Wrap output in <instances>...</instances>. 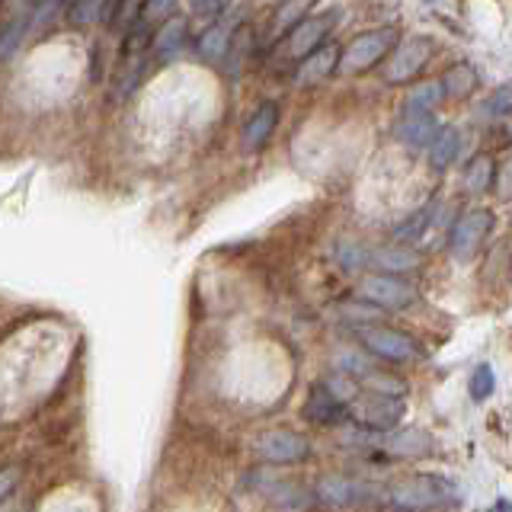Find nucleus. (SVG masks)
I'll return each mask as SVG.
<instances>
[{"label":"nucleus","instance_id":"7ed1b4c3","mask_svg":"<svg viewBox=\"0 0 512 512\" xmlns=\"http://www.w3.org/2000/svg\"><path fill=\"white\" fill-rule=\"evenodd\" d=\"M359 340L372 356H378L384 362H413L423 356L420 343H416L410 333H400V330L365 327V330H359Z\"/></svg>","mask_w":512,"mask_h":512},{"label":"nucleus","instance_id":"a878e982","mask_svg":"<svg viewBox=\"0 0 512 512\" xmlns=\"http://www.w3.org/2000/svg\"><path fill=\"white\" fill-rule=\"evenodd\" d=\"M144 45H151V29H148V20H138L135 26H128L125 32V58H135L144 52Z\"/></svg>","mask_w":512,"mask_h":512},{"label":"nucleus","instance_id":"1a4fd4ad","mask_svg":"<svg viewBox=\"0 0 512 512\" xmlns=\"http://www.w3.org/2000/svg\"><path fill=\"white\" fill-rule=\"evenodd\" d=\"M327 29H330L327 16H308V20H298L295 29L288 32V39H285V52L292 58L304 61L320 48V42H324V36H327Z\"/></svg>","mask_w":512,"mask_h":512},{"label":"nucleus","instance_id":"473e14b6","mask_svg":"<svg viewBox=\"0 0 512 512\" xmlns=\"http://www.w3.org/2000/svg\"><path fill=\"white\" fill-rule=\"evenodd\" d=\"M144 10H148V13H160V16H164V13H170V10H173V4H148V7H144Z\"/></svg>","mask_w":512,"mask_h":512},{"label":"nucleus","instance_id":"2f4dec72","mask_svg":"<svg viewBox=\"0 0 512 512\" xmlns=\"http://www.w3.org/2000/svg\"><path fill=\"white\" fill-rule=\"evenodd\" d=\"M484 512H512V503L509 500H496L490 509H484Z\"/></svg>","mask_w":512,"mask_h":512},{"label":"nucleus","instance_id":"412c9836","mask_svg":"<svg viewBox=\"0 0 512 512\" xmlns=\"http://www.w3.org/2000/svg\"><path fill=\"white\" fill-rule=\"evenodd\" d=\"M493 176H496L493 160L487 154H480V157L471 160L468 170H464V186H468L471 192H487L490 183H493Z\"/></svg>","mask_w":512,"mask_h":512},{"label":"nucleus","instance_id":"f3484780","mask_svg":"<svg viewBox=\"0 0 512 512\" xmlns=\"http://www.w3.org/2000/svg\"><path fill=\"white\" fill-rule=\"evenodd\" d=\"M26 32H29V16H7V20L0 23V64H7L20 52Z\"/></svg>","mask_w":512,"mask_h":512},{"label":"nucleus","instance_id":"6e6552de","mask_svg":"<svg viewBox=\"0 0 512 512\" xmlns=\"http://www.w3.org/2000/svg\"><path fill=\"white\" fill-rule=\"evenodd\" d=\"M356 413L375 429H394L400 420H404V400L388 391H375V394H365L356 400Z\"/></svg>","mask_w":512,"mask_h":512},{"label":"nucleus","instance_id":"b1692460","mask_svg":"<svg viewBox=\"0 0 512 512\" xmlns=\"http://www.w3.org/2000/svg\"><path fill=\"white\" fill-rule=\"evenodd\" d=\"M468 391L474 400H487L493 391H496V375H493V368L487 362H480L474 372H471V381H468Z\"/></svg>","mask_w":512,"mask_h":512},{"label":"nucleus","instance_id":"6ab92c4d","mask_svg":"<svg viewBox=\"0 0 512 512\" xmlns=\"http://www.w3.org/2000/svg\"><path fill=\"white\" fill-rule=\"evenodd\" d=\"M436 208H439V202H429L423 208H416V212L397 228V240H400V244H413V240H420L429 231L432 218H436Z\"/></svg>","mask_w":512,"mask_h":512},{"label":"nucleus","instance_id":"9d476101","mask_svg":"<svg viewBox=\"0 0 512 512\" xmlns=\"http://www.w3.org/2000/svg\"><path fill=\"white\" fill-rule=\"evenodd\" d=\"M442 125L436 119V112H413L407 109L404 119L397 122V135L400 141L413 144V148H432V141L439 138Z\"/></svg>","mask_w":512,"mask_h":512},{"label":"nucleus","instance_id":"4468645a","mask_svg":"<svg viewBox=\"0 0 512 512\" xmlns=\"http://www.w3.org/2000/svg\"><path fill=\"white\" fill-rule=\"evenodd\" d=\"M320 500L330 503V506H349V503H359L362 500V484L356 480H346V477H324L317 484Z\"/></svg>","mask_w":512,"mask_h":512},{"label":"nucleus","instance_id":"f03ea898","mask_svg":"<svg viewBox=\"0 0 512 512\" xmlns=\"http://www.w3.org/2000/svg\"><path fill=\"white\" fill-rule=\"evenodd\" d=\"M394 42H397L394 29H368V32H359V36L343 48L340 71L359 74V71L375 68V64L384 55H388V48H394Z\"/></svg>","mask_w":512,"mask_h":512},{"label":"nucleus","instance_id":"7c9ffc66","mask_svg":"<svg viewBox=\"0 0 512 512\" xmlns=\"http://www.w3.org/2000/svg\"><path fill=\"white\" fill-rule=\"evenodd\" d=\"M13 484H16V468H0V500L13 490Z\"/></svg>","mask_w":512,"mask_h":512},{"label":"nucleus","instance_id":"ddd939ff","mask_svg":"<svg viewBox=\"0 0 512 512\" xmlns=\"http://www.w3.org/2000/svg\"><path fill=\"white\" fill-rule=\"evenodd\" d=\"M276 125H279V106L276 103H263L244 125V144L250 151L263 148V144L272 138V132H276Z\"/></svg>","mask_w":512,"mask_h":512},{"label":"nucleus","instance_id":"c85d7f7f","mask_svg":"<svg viewBox=\"0 0 512 512\" xmlns=\"http://www.w3.org/2000/svg\"><path fill=\"white\" fill-rule=\"evenodd\" d=\"M500 196L512 199V160H506L503 170H500Z\"/></svg>","mask_w":512,"mask_h":512},{"label":"nucleus","instance_id":"20e7f679","mask_svg":"<svg viewBox=\"0 0 512 512\" xmlns=\"http://www.w3.org/2000/svg\"><path fill=\"white\" fill-rule=\"evenodd\" d=\"M490 228H493V215L487 212V208H474V212L461 215L452 228V237H448V247H452L455 260L468 263L471 256L484 247Z\"/></svg>","mask_w":512,"mask_h":512},{"label":"nucleus","instance_id":"dca6fc26","mask_svg":"<svg viewBox=\"0 0 512 512\" xmlns=\"http://www.w3.org/2000/svg\"><path fill=\"white\" fill-rule=\"evenodd\" d=\"M458 151H461V132H458L455 125H445L442 132H439V138L432 141V148H429V164L436 167V170L452 167Z\"/></svg>","mask_w":512,"mask_h":512},{"label":"nucleus","instance_id":"a211bd4d","mask_svg":"<svg viewBox=\"0 0 512 512\" xmlns=\"http://www.w3.org/2000/svg\"><path fill=\"white\" fill-rule=\"evenodd\" d=\"M474 87H477V71L464 61L455 64V68L448 71L442 80V90L452 96V100H468V96L474 93Z\"/></svg>","mask_w":512,"mask_h":512},{"label":"nucleus","instance_id":"f8f14e48","mask_svg":"<svg viewBox=\"0 0 512 512\" xmlns=\"http://www.w3.org/2000/svg\"><path fill=\"white\" fill-rule=\"evenodd\" d=\"M304 416L317 426H330L343 416V404L333 397V391L327 384H314L308 391V400H304Z\"/></svg>","mask_w":512,"mask_h":512},{"label":"nucleus","instance_id":"423d86ee","mask_svg":"<svg viewBox=\"0 0 512 512\" xmlns=\"http://www.w3.org/2000/svg\"><path fill=\"white\" fill-rule=\"evenodd\" d=\"M359 295L372 304H381V308H410L416 304V288L407 279H397L391 272H381V276H368L359 282Z\"/></svg>","mask_w":512,"mask_h":512},{"label":"nucleus","instance_id":"bb28decb","mask_svg":"<svg viewBox=\"0 0 512 512\" xmlns=\"http://www.w3.org/2000/svg\"><path fill=\"white\" fill-rule=\"evenodd\" d=\"M487 112H490V116H496V119H512V80L490 93Z\"/></svg>","mask_w":512,"mask_h":512},{"label":"nucleus","instance_id":"39448f33","mask_svg":"<svg viewBox=\"0 0 512 512\" xmlns=\"http://www.w3.org/2000/svg\"><path fill=\"white\" fill-rule=\"evenodd\" d=\"M429 55H432V42L426 36H407L394 48L388 68H384V80H388V84H407V80H413L423 71Z\"/></svg>","mask_w":512,"mask_h":512},{"label":"nucleus","instance_id":"cd10ccee","mask_svg":"<svg viewBox=\"0 0 512 512\" xmlns=\"http://www.w3.org/2000/svg\"><path fill=\"white\" fill-rule=\"evenodd\" d=\"M103 7L100 4H93V0H77V4L68 7V23L74 26H84V23H93V16L100 13Z\"/></svg>","mask_w":512,"mask_h":512},{"label":"nucleus","instance_id":"f257e3e1","mask_svg":"<svg viewBox=\"0 0 512 512\" xmlns=\"http://www.w3.org/2000/svg\"><path fill=\"white\" fill-rule=\"evenodd\" d=\"M452 500H458V490L452 480L436 477V474H420L410 477L404 484H394L388 493V503L394 509L404 512H426V509H439L448 506Z\"/></svg>","mask_w":512,"mask_h":512},{"label":"nucleus","instance_id":"9b49d317","mask_svg":"<svg viewBox=\"0 0 512 512\" xmlns=\"http://www.w3.org/2000/svg\"><path fill=\"white\" fill-rule=\"evenodd\" d=\"M340 58H343V48L340 45H333V42L320 45L314 55H308V58L298 64L295 80H298V84H317V80L330 77L336 68H340Z\"/></svg>","mask_w":512,"mask_h":512},{"label":"nucleus","instance_id":"aec40b11","mask_svg":"<svg viewBox=\"0 0 512 512\" xmlns=\"http://www.w3.org/2000/svg\"><path fill=\"white\" fill-rule=\"evenodd\" d=\"M442 96H445L442 80H426V84H420V87H413V90H410V96H407V109H413V112H432V109L439 106Z\"/></svg>","mask_w":512,"mask_h":512},{"label":"nucleus","instance_id":"c756f323","mask_svg":"<svg viewBox=\"0 0 512 512\" xmlns=\"http://www.w3.org/2000/svg\"><path fill=\"white\" fill-rule=\"evenodd\" d=\"M304 10H308V7H304V4H292V7H282L279 10V29H285L288 23H292L295 20V16H301Z\"/></svg>","mask_w":512,"mask_h":512},{"label":"nucleus","instance_id":"4be33fe9","mask_svg":"<svg viewBox=\"0 0 512 512\" xmlns=\"http://www.w3.org/2000/svg\"><path fill=\"white\" fill-rule=\"evenodd\" d=\"M186 42V23L183 20H167L154 36V48L160 55H176Z\"/></svg>","mask_w":512,"mask_h":512},{"label":"nucleus","instance_id":"2eb2a0df","mask_svg":"<svg viewBox=\"0 0 512 512\" xmlns=\"http://www.w3.org/2000/svg\"><path fill=\"white\" fill-rule=\"evenodd\" d=\"M231 32H234V23H212L208 26L202 36H199V42H196V48H199V55L202 58H208V61H218V58H224V52L231 48Z\"/></svg>","mask_w":512,"mask_h":512},{"label":"nucleus","instance_id":"5701e85b","mask_svg":"<svg viewBox=\"0 0 512 512\" xmlns=\"http://www.w3.org/2000/svg\"><path fill=\"white\" fill-rule=\"evenodd\" d=\"M426 448H429V436H426V432H420V429L400 432V436H394V442H391V452L407 455V458L426 455Z\"/></svg>","mask_w":512,"mask_h":512},{"label":"nucleus","instance_id":"393cba45","mask_svg":"<svg viewBox=\"0 0 512 512\" xmlns=\"http://www.w3.org/2000/svg\"><path fill=\"white\" fill-rule=\"evenodd\" d=\"M375 260L391 272H407V269L420 266V256H416L413 250H381Z\"/></svg>","mask_w":512,"mask_h":512},{"label":"nucleus","instance_id":"0eeeda50","mask_svg":"<svg viewBox=\"0 0 512 512\" xmlns=\"http://www.w3.org/2000/svg\"><path fill=\"white\" fill-rule=\"evenodd\" d=\"M256 455H260L263 461H272V464H295V461H304L311 455V445L304 436H298V432L272 429L260 442H256Z\"/></svg>","mask_w":512,"mask_h":512}]
</instances>
